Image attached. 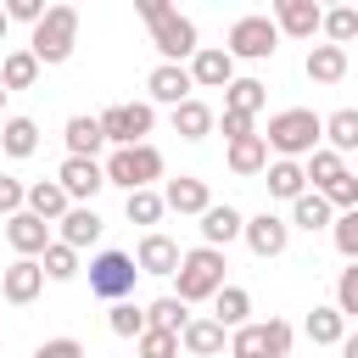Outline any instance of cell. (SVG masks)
<instances>
[{"label":"cell","mask_w":358,"mask_h":358,"mask_svg":"<svg viewBox=\"0 0 358 358\" xmlns=\"http://www.w3.org/2000/svg\"><path fill=\"white\" fill-rule=\"evenodd\" d=\"M274 28L291 39H313V34H324V6L319 0H274Z\"/></svg>","instance_id":"14"},{"label":"cell","mask_w":358,"mask_h":358,"mask_svg":"<svg viewBox=\"0 0 358 358\" xmlns=\"http://www.w3.org/2000/svg\"><path fill=\"white\" fill-rule=\"evenodd\" d=\"M157 179H162V151H157L151 140L106 157V185H117L123 196H134V190H157Z\"/></svg>","instance_id":"5"},{"label":"cell","mask_w":358,"mask_h":358,"mask_svg":"<svg viewBox=\"0 0 358 358\" xmlns=\"http://www.w3.org/2000/svg\"><path fill=\"white\" fill-rule=\"evenodd\" d=\"M62 140H67V157H95L101 145H106V134H101V117H67V129H62Z\"/></svg>","instance_id":"29"},{"label":"cell","mask_w":358,"mask_h":358,"mask_svg":"<svg viewBox=\"0 0 358 358\" xmlns=\"http://www.w3.org/2000/svg\"><path fill=\"white\" fill-rule=\"evenodd\" d=\"M268 106V84L263 78H235L229 90H224V112H241V117H257Z\"/></svg>","instance_id":"28"},{"label":"cell","mask_w":358,"mask_h":358,"mask_svg":"<svg viewBox=\"0 0 358 358\" xmlns=\"http://www.w3.org/2000/svg\"><path fill=\"white\" fill-rule=\"evenodd\" d=\"M324 45H358V11L352 6H330L324 11Z\"/></svg>","instance_id":"37"},{"label":"cell","mask_w":358,"mask_h":358,"mask_svg":"<svg viewBox=\"0 0 358 358\" xmlns=\"http://www.w3.org/2000/svg\"><path fill=\"white\" fill-rule=\"evenodd\" d=\"M190 78H196V90H229L235 84V56L224 45H201L190 56Z\"/></svg>","instance_id":"15"},{"label":"cell","mask_w":358,"mask_h":358,"mask_svg":"<svg viewBox=\"0 0 358 358\" xmlns=\"http://www.w3.org/2000/svg\"><path fill=\"white\" fill-rule=\"evenodd\" d=\"M263 140H268V151H274V157L302 162V157H313V151L324 145V117H319V112H308V106H285V112H274V117H268Z\"/></svg>","instance_id":"2"},{"label":"cell","mask_w":358,"mask_h":358,"mask_svg":"<svg viewBox=\"0 0 358 358\" xmlns=\"http://www.w3.org/2000/svg\"><path fill=\"white\" fill-rule=\"evenodd\" d=\"M134 280H140L134 252H95V257H90V291H95L101 302H129Z\"/></svg>","instance_id":"8"},{"label":"cell","mask_w":358,"mask_h":358,"mask_svg":"<svg viewBox=\"0 0 358 358\" xmlns=\"http://www.w3.org/2000/svg\"><path fill=\"white\" fill-rule=\"evenodd\" d=\"M241 235H246V218H241L229 201H213V207L201 213V246H218V252H224V246L241 241Z\"/></svg>","instance_id":"19"},{"label":"cell","mask_w":358,"mask_h":358,"mask_svg":"<svg viewBox=\"0 0 358 358\" xmlns=\"http://www.w3.org/2000/svg\"><path fill=\"white\" fill-rule=\"evenodd\" d=\"M218 129H224V140H246V134H257V123H252V117H241V112H224V117H218Z\"/></svg>","instance_id":"48"},{"label":"cell","mask_w":358,"mask_h":358,"mask_svg":"<svg viewBox=\"0 0 358 358\" xmlns=\"http://www.w3.org/2000/svg\"><path fill=\"white\" fill-rule=\"evenodd\" d=\"M229 173H241V179H257V173H268V140L263 134H246V140H229Z\"/></svg>","instance_id":"23"},{"label":"cell","mask_w":358,"mask_h":358,"mask_svg":"<svg viewBox=\"0 0 358 358\" xmlns=\"http://www.w3.org/2000/svg\"><path fill=\"white\" fill-rule=\"evenodd\" d=\"M34 78H39L34 50H6V62H0V84H6V90H34Z\"/></svg>","instance_id":"35"},{"label":"cell","mask_w":358,"mask_h":358,"mask_svg":"<svg viewBox=\"0 0 358 358\" xmlns=\"http://www.w3.org/2000/svg\"><path fill=\"white\" fill-rule=\"evenodd\" d=\"M134 263H140V274L173 280V274H179V263H185V252H179V241H173V235L145 229V235H140V246H134Z\"/></svg>","instance_id":"12"},{"label":"cell","mask_w":358,"mask_h":358,"mask_svg":"<svg viewBox=\"0 0 358 358\" xmlns=\"http://www.w3.org/2000/svg\"><path fill=\"white\" fill-rule=\"evenodd\" d=\"M341 358H358V330H352V336L341 341Z\"/></svg>","instance_id":"49"},{"label":"cell","mask_w":358,"mask_h":358,"mask_svg":"<svg viewBox=\"0 0 358 358\" xmlns=\"http://www.w3.org/2000/svg\"><path fill=\"white\" fill-rule=\"evenodd\" d=\"M6 34H11V17H6V6H0V45H6Z\"/></svg>","instance_id":"50"},{"label":"cell","mask_w":358,"mask_h":358,"mask_svg":"<svg viewBox=\"0 0 358 358\" xmlns=\"http://www.w3.org/2000/svg\"><path fill=\"white\" fill-rule=\"evenodd\" d=\"M106 324H112V336H123V341H140V336L151 330V324H145V308H134V302H112Z\"/></svg>","instance_id":"38"},{"label":"cell","mask_w":358,"mask_h":358,"mask_svg":"<svg viewBox=\"0 0 358 358\" xmlns=\"http://www.w3.org/2000/svg\"><path fill=\"white\" fill-rule=\"evenodd\" d=\"M134 11L145 17L157 56H162V62H173V67H190V56L201 50V45H196V22H190L185 11H173L168 0H134Z\"/></svg>","instance_id":"1"},{"label":"cell","mask_w":358,"mask_h":358,"mask_svg":"<svg viewBox=\"0 0 358 358\" xmlns=\"http://www.w3.org/2000/svg\"><path fill=\"white\" fill-rule=\"evenodd\" d=\"M235 62H268L274 50H280V28H274V17H263V11H246V17H235L229 22V45H224Z\"/></svg>","instance_id":"7"},{"label":"cell","mask_w":358,"mask_h":358,"mask_svg":"<svg viewBox=\"0 0 358 358\" xmlns=\"http://www.w3.org/2000/svg\"><path fill=\"white\" fill-rule=\"evenodd\" d=\"M45 11H50L45 0H6V17H11V22H28V28H39Z\"/></svg>","instance_id":"47"},{"label":"cell","mask_w":358,"mask_h":358,"mask_svg":"<svg viewBox=\"0 0 358 358\" xmlns=\"http://www.w3.org/2000/svg\"><path fill=\"white\" fill-rule=\"evenodd\" d=\"M56 185L73 196V207H90V201H95V190L106 185V162H101V157H62Z\"/></svg>","instance_id":"10"},{"label":"cell","mask_w":358,"mask_h":358,"mask_svg":"<svg viewBox=\"0 0 358 358\" xmlns=\"http://www.w3.org/2000/svg\"><path fill=\"white\" fill-rule=\"evenodd\" d=\"M73 45H78V6H50L45 22L28 34V50L39 67H62L73 56Z\"/></svg>","instance_id":"4"},{"label":"cell","mask_w":358,"mask_h":358,"mask_svg":"<svg viewBox=\"0 0 358 358\" xmlns=\"http://www.w3.org/2000/svg\"><path fill=\"white\" fill-rule=\"evenodd\" d=\"M302 73H308L313 84H341V78H347V50H341V45H308Z\"/></svg>","instance_id":"25"},{"label":"cell","mask_w":358,"mask_h":358,"mask_svg":"<svg viewBox=\"0 0 358 358\" xmlns=\"http://www.w3.org/2000/svg\"><path fill=\"white\" fill-rule=\"evenodd\" d=\"M190 319H196V313H190L173 291H168V296H157V302L145 308V324H151V330H168V336H185V324H190Z\"/></svg>","instance_id":"33"},{"label":"cell","mask_w":358,"mask_h":358,"mask_svg":"<svg viewBox=\"0 0 358 358\" xmlns=\"http://www.w3.org/2000/svg\"><path fill=\"white\" fill-rule=\"evenodd\" d=\"M6 95H11V90H6V84H0V112H6Z\"/></svg>","instance_id":"51"},{"label":"cell","mask_w":358,"mask_h":358,"mask_svg":"<svg viewBox=\"0 0 358 358\" xmlns=\"http://www.w3.org/2000/svg\"><path fill=\"white\" fill-rule=\"evenodd\" d=\"M56 229H62V235H56L62 246L84 252V246H95V241H101V229H106V224H101V213H95V207H67V218H62Z\"/></svg>","instance_id":"22"},{"label":"cell","mask_w":358,"mask_h":358,"mask_svg":"<svg viewBox=\"0 0 358 358\" xmlns=\"http://www.w3.org/2000/svg\"><path fill=\"white\" fill-rule=\"evenodd\" d=\"M324 145L330 151H358V106H341V112H330L324 117Z\"/></svg>","instance_id":"34"},{"label":"cell","mask_w":358,"mask_h":358,"mask_svg":"<svg viewBox=\"0 0 358 358\" xmlns=\"http://www.w3.org/2000/svg\"><path fill=\"white\" fill-rule=\"evenodd\" d=\"M241 241H246V252L263 257V263H268V257H285V246H291V218H280V213L263 207V213L246 218V235H241Z\"/></svg>","instance_id":"11"},{"label":"cell","mask_w":358,"mask_h":358,"mask_svg":"<svg viewBox=\"0 0 358 358\" xmlns=\"http://www.w3.org/2000/svg\"><path fill=\"white\" fill-rule=\"evenodd\" d=\"M0 151L17 157V162L34 157V151H39V123H34V117H6V123H0Z\"/></svg>","instance_id":"30"},{"label":"cell","mask_w":358,"mask_h":358,"mask_svg":"<svg viewBox=\"0 0 358 358\" xmlns=\"http://www.w3.org/2000/svg\"><path fill=\"white\" fill-rule=\"evenodd\" d=\"M336 308H341L347 319H358V263H347V268L336 274Z\"/></svg>","instance_id":"44"},{"label":"cell","mask_w":358,"mask_h":358,"mask_svg":"<svg viewBox=\"0 0 358 358\" xmlns=\"http://www.w3.org/2000/svg\"><path fill=\"white\" fill-rule=\"evenodd\" d=\"M330 241H336V252H341L347 263H358V207H352V213H336Z\"/></svg>","instance_id":"41"},{"label":"cell","mask_w":358,"mask_h":358,"mask_svg":"<svg viewBox=\"0 0 358 358\" xmlns=\"http://www.w3.org/2000/svg\"><path fill=\"white\" fill-rule=\"evenodd\" d=\"M162 201H168V213L201 218V213L213 207V190H207V179H196V173H179V179H168V185H162Z\"/></svg>","instance_id":"18"},{"label":"cell","mask_w":358,"mask_h":358,"mask_svg":"<svg viewBox=\"0 0 358 358\" xmlns=\"http://www.w3.org/2000/svg\"><path fill=\"white\" fill-rule=\"evenodd\" d=\"M224 268H229V263H224V252H218V246H190V252H185V263H179V274H173V285H179L173 296H179L185 308H190V302H213V296L229 285V280H224Z\"/></svg>","instance_id":"3"},{"label":"cell","mask_w":358,"mask_h":358,"mask_svg":"<svg viewBox=\"0 0 358 358\" xmlns=\"http://www.w3.org/2000/svg\"><path fill=\"white\" fill-rule=\"evenodd\" d=\"M213 129H218V112H213L207 101L190 95L185 106H173V134H179V140H207Z\"/></svg>","instance_id":"26"},{"label":"cell","mask_w":358,"mask_h":358,"mask_svg":"<svg viewBox=\"0 0 358 358\" xmlns=\"http://www.w3.org/2000/svg\"><path fill=\"white\" fill-rule=\"evenodd\" d=\"M179 347H185L190 358H218V352H229V330H224V324L207 313V319H190V324H185Z\"/></svg>","instance_id":"20"},{"label":"cell","mask_w":358,"mask_h":358,"mask_svg":"<svg viewBox=\"0 0 358 358\" xmlns=\"http://www.w3.org/2000/svg\"><path fill=\"white\" fill-rule=\"evenodd\" d=\"M151 129H157L151 101H117V106H106V112H101V134H106V145H112V151L145 145V134H151Z\"/></svg>","instance_id":"6"},{"label":"cell","mask_w":358,"mask_h":358,"mask_svg":"<svg viewBox=\"0 0 358 358\" xmlns=\"http://www.w3.org/2000/svg\"><path fill=\"white\" fill-rule=\"evenodd\" d=\"M22 207H28V185L11 179V173H0V218H17Z\"/></svg>","instance_id":"45"},{"label":"cell","mask_w":358,"mask_h":358,"mask_svg":"<svg viewBox=\"0 0 358 358\" xmlns=\"http://www.w3.org/2000/svg\"><path fill=\"white\" fill-rule=\"evenodd\" d=\"M246 313H252V291H246V285H224V291L213 296V319H218L224 330H241V324H252Z\"/></svg>","instance_id":"32"},{"label":"cell","mask_w":358,"mask_h":358,"mask_svg":"<svg viewBox=\"0 0 358 358\" xmlns=\"http://www.w3.org/2000/svg\"><path fill=\"white\" fill-rule=\"evenodd\" d=\"M34 358H84V341L78 336H50L34 347Z\"/></svg>","instance_id":"46"},{"label":"cell","mask_w":358,"mask_h":358,"mask_svg":"<svg viewBox=\"0 0 358 358\" xmlns=\"http://www.w3.org/2000/svg\"><path fill=\"white\" fill-rule=\"evenodd\" d=\"M302 336H308L313 347H341V341H347V313H341L336 302H319V308L302 319Z\"/></svg>","instance_id":"21"},{"label":"cell","mask_w":358,"mask_h":358,"mask_svg":"<svg viewBox=\"0 0 358 358\" xmlns=\"http://www.w3.org/2000/svg\"><path fill=\"white\" fill-rule=\"evenodd\" d=\"M67 207H73V196H67L56 179H34V185H28V213H34V218L62 224V218H67Z\"/></svg>","instance_id":"24"},{"label":"cell","mask_w":358,"mask_h":358,"mask_svg":"<svg viewBox=\"0 0 358 358\" xmlns=\"http://www.w3.org/2000/svg\"><path fill=\"white\" fill-rule=\"evenodd\" d=\"M263 185H268V196H280V201H296V196H308V168H302V162H285V157H274V162H268V173H263Z\"/></svg>","instance_id":"27"},{"label":"cell","mask_w":358,"mask_h":358,"mask_svg":"<svg viewBox=\"0 0 358 358\" xmlns=\"http://www.w3.org/2000/svg\"><path fill=\"white\" fill-rule=\"evenodd\" d=\"M319 196H324V201H330V207H336V213H352V207H358V173H352V168H347V173H341V179H336V185H324V190H319Z\"/></svg>","instance_id":"42"},{"label":"cell","mask_w":358,"mask_h":358,"mask_svg":"<svg viewBox=\"0 0 358 358\" xmlns=\"http://www.w3.org/2000/svg\"><path fill=\"white\" fill-rule=\"evenodd\" d=\"M145 90H151V101H157V106H185V101H190V90H196V78H190V67L157 62V67H151V78H145Z\"/></svg>","instance_id":"17"},{"label":"cell","mask_w":358,"mask_h":358,"mask_svg":"<svg viewBox=\"0 0 358 358\" xmlns=\"http://www.w3.org/2000/svg\"><path fill=\"white\" fill-rule=\"evenodd\" d=\"M296 341V330L285 319H263V324H241L229 330V358H285Z\"/></svg>","instance_id":"9"},{"label":"cell","mask_w":358,"mask_h":358,"mask_svg":"<svg viewBox=\"0 0 358 358\" xmlns=\"http://www.w3.org/2000/svg\"><path fill=\"white\" fill-rule=\"evenodd\" d=\"M134 352H140V358H179L185 347H179V336H168V330H145V336L134 341Z\"/></svg>","instance_id":"43"},{"label":"cell","mask_w":358,"mask_h":358,"mask_svg":"<svg viewBox=\"0 0 358 358\" xmlns=\"http://www.w3.org/2000/svg\"><path fill=\"white\" fill-rule=\"evenodd\" d=\"M39 291H45V268H39V257H11V263L0 268V296H6L11 308H28Z\"/></svg>","instance_id":"13"},{"label":"cell","mask_w":358,"mask_h":358,"mask_svg":"<svg viewBox=\"0 0 358 358\" xmlns=\"http://www.w3.org/2000/svg\"><path fill=\"white\" fill-rule=\"evenodd\" d=\"M302 168H308L313 190H324V185H336V179L347 173V157H341V151H330V145H319V151H313V157H308Z\"/></svg>","instance_id":"36"},{"label":"cell","mask_w":358,"mask_h":358,"mask_svg":"<svg viewBox=\"0 0 358 358\" xmlns=\"http://www.w3.org/2000/svg\"><path fill=\"white\" fill-rule=\"evenodd\" d=\"M330 224H336V207H330L319 190H308V196L291 201V229H308V235H313V229H330Z\"/></svg>","instance_id":"31"},{"label":"cell","mask_w":358,"mask_h":358,"mask_svg":"<svg viewBox=\"0 0 358 358\" xmlns=\"http://www.w3.org/2000/svg\"><path fill=\"white\" fill-rule=\"evenodd\" d=\"M56 235H50V224L45 218H34L28 207L17 213V218H6V246L17 252V257H45V246H50Z\"/></svg>","instance_id":"16"},{"label":"cell","mask_w":358,"mask_h":358,"mask_svg":"<svg viewBox=\"0 0 358 358\" xmlns=\"http://www.w3.org/2000/svg\"><path fill=\"white\" fill-rule=\"evenodd\" d=\"M123 213H129V224H157L168 213V201H162V190H134V196H123Z\"/></svg>","instance_id":"39"},{"label":"cell","mask_w":358,"mask_h":358,"mask_svg":"<svg viewBox=\"0 0 358 358\" xmlns=\"http://www.w3.org/2000/svg\"><path fill=\"white\" fill-rule=\"evenodd\" d=\"M39 268H45V280H73V274H78V252L62 246V241H50L45 257H39Z\"/></svg>","instance_id":"40"}]
</instances>
